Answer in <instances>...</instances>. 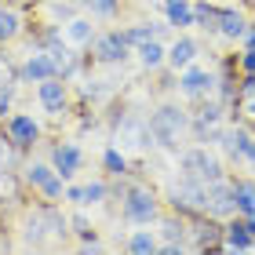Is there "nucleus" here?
Listing matches in <instances>:
<instances>
[{"label":"nucleus","instance_id":"nucleus-22","mask_svg":"<svg viewBox=\"0 0 255 255\" xmlns=\"http://www.w3.org/2000/svg\"><path fill=\"white\" fill-rule=\"evenodd\" d=\"M193 22L204 29H219V11L208 7V4H193Z\"/></svg>","mask_w":255,"mask_h":255},{"label":"nucleus","instance_id":"nucleus-13","mask_svg":"<svg viewBox=\"0 0 255 255\" xmlns=\"http://www.w3.org/2000/svg\"><path fill=\"white\" fill-rule=\"evenodd\" d=\"M219 33H223V37H230V40L245 37V33H248L245 15H241V11H234V7H223V11H219Z\"/></svg>","mask_w":255,"mask_h":255},{"label":"nucleus","instance_id":"nucleus-19","mask_svg":"<svg viewBox=\"0 0 255 255\" xmlns=\"http://www.w3.org/2000/svg\"><path fill=\"white\" fill-rule=\"evenodd\" d=\"M168 22L171 26H193V7L186 0H168Z\"/></svg>","mask_w":255,"mask_h":255},{"label":"nucleus","instance_id":"nucleus-32","mask_svg":"<svg viewBox=\"0 0 255 255\" xmlns=\"http://www.w3.org/2000/svg\"><path fill=\"white\" fill-rule=\"evenodd\" d=\"M241 66H245L248 73H255V48H248V51H245V59H241Z\"/></svg>","mask_w":255,"mask_h":255},{"label":"nucleus","instance_id":"nucleus-27","mask_svg":"<svg viewBox=\"0 0 255 255\" xmlns=\"http://www.w3.org/2000/svg\"><path fill=\"white\" fill-rule=\"evenodd\" d=\"M237 157H245V160H252V164H255V138L245 131V128H241V153Z\"/></svg>","mask_w":255,"mask_h":255},{"label":"nucleus","instance_id":"nucleus-29","mask_svg":"<svg viewBox=\"0 0 255 255\" xmlns=\"http://www.w3.org/2000/svg\"><path fill=\"white\" fill-rule=\"evenodd\" d=\"M91 11H99V15H113L117 11V0H88Z\"/></svg>","mask_w":255,"mask_h":255},{"label":"nucleus","instance_id":"nucleus-16","mask_svg":"<svg viewBox=\"0 0 255 255\" xmlns=\"http://www.w3.org/2000/svg\"><path fill=\"white\" fill-rule=\"evenodd\" d=\"M80 168V149L77 146H59L55 149V171L66 179V175H73V171Z\"/></svg>","mask_w":255,"mask_h":255},{"label":"nucleus","instance_id":"nucleus-18","mask_svg":"<svg viewBox=\"0 0 255 255\" xmlns=\"http://www.w3.org/2000/svg\"><path fill=\"white\" fill-rule=\"evenodd\" d=\"M135 51H138V62H142V66H149V69H153V66H160V62H168V51L157 44V37H153V40H146V44H138Z\"/></svg>","mask_w":255,"mask_h":255},{"label":"nucleus","instance_id":"nucleus-6","mask_svg":"<svg viewBox=\"0 0 255 255\" xmlns=\"http://www.w3.org/2000/svg\"><path fill=\"white\" fill-rule=\"evenodd\" d=\"M117 142L124 149H146V146H153V135H149V124L142 121H135V117H128L121 128H117Z\"/></svg>","mask_w":255,"mask_h":255},{"label":"nucleus","instance_id":"nucleus-11","mask_svg":"<svg viewBox=\"0 0 255 255\" xmlns=\"http://www.w3.org/2000/svg\"><path fill=\"white\" fill-rule=\"evenodd\" d=\"M197 40H190V37H182V40H175L168 48V66L171 69H186V66H193V59H197Z\"/></svg>","mask_w":255,"mask_h":255},{"label":"nucleus","instance_id":"nucleus-33","mask_svg":"<svg viewBox=\"0 0 255 255\" xmlns=\"http://www.w3.org/2000/svg\"><path fill=\"white\" fill-rule=\"evenodd\" d=\"M248 230H252V234H255V215H252V219H248Z\"/></svg>","mask_w":255,"mask_h":255},{"label":"nucleus","instance_id":"nucleus-25","mask_svg":"<svg viewBox=\"0 0 255 255\" xmlns=\"http://www.w3.org/2000/svg\"><path fill=\"white\" fill-rule=\"evenodd\" d=\"M241 106H245V113L255 117V77L245 80V88H241Z\"/></svg>","mask_w":255,"mask_h":255},{"label":"nucleus","instance_id":"nucleus-12","mask_svg":"<svg viewBox=\"0 0 255 255\" xmlns=\"http://www.w3.org/2000/svg\"><path fill=\"white\" fill-rule=\"evenodd\" d=\"M223 237H226V248L234 252H255V234L248 230V223H230L223 230Z\"/></svg>","mask_w":255,"mask_h":255},{"label":"nucleus","instance_id":"nucleus-1","mask_svg":"<svg viewBox=\"0 0 255 255\" xmlns=\"http://www.w3.org/2000/svg\"><path fill=\"white\" fill-rule=\"evenodd\" d=\"M190 128V117L179 106H160L153 117H149V135H153V146H175L179 135Z\"/></svg>","mask_w":255,"mask_h":255},{"label":"nucleus","instance_id":"nucleus-8","mask_svg":"<svg viewBox=\"0 0 255 255\" xmlns=\"http://www.w3.org/2000/svg\"><path fill=\"white\" fill-rule=\"evenodd\" d=\"M26 179H29L44 197H62V179H59V171L48 168V164H33V168L26 171Z\"/></svg>","mask_w":255,"mask_h":255},{"label":"nucleus","instance_id":"nucleus-26","mask_svg":"<svg viewBox=\"0 0 255 255\" xmlns=\"http://www.w3.org/2000/svg\"><path fill=\"white\" fill-rule=\"evenodd\" d=\"M106 168L113 171V175H124V168H128V160L121 149H106Z\"/></svg>","mask_w":255,"mask_h":255},{"label":"nucleus","instance_id":"nucleus-24","mask_svg":"<svg viewBox=\"0 0 255 255\" xmlns=\"http://www.w3.org/2000/svg\"><path fill=\"white\" fill-rule=\"evenodd\" d=\"M128 248L138 252V255H146V252H157V241H153V234H131Z\"/></svg>","mask_w":255,"mask_h":255},{"label":"nucleus","instance_id":"nucleus-20","mask_svg":"<svg viewBox=\"0 0 255 255\" xmlns=\"http://www.w3.org/2000/svg\"><path fill=\"white\" fill-rule=\"evenodd\" d=\"M237 212L245 219L255 215V182H237Z\"/></svg>","mask_w":255,"mask_h":255},{"label":"nucleus","instance_id":"nucleus-3","mask_svg":"<svg viewBox=\"0 0 255 255\" xmlns=\"http://www.w3.org/2000/svg\"><path fill=\"white\" fill-rule=\"evenodd\" d=\"M204 212L215 215V219L234 215L237 212V186H230V182H223V179L208 182V190H204Z\"/></svg>","mask_w":255,"mask_h":255},{"label":"nucleus","instance_id":"nucleus-17","mask_svg":"<svg viewBox=\"0 0 255 255\" xmlns=\"http://www.w3.org/2000/svg\"><path fill=\"white\" fill-rule=\"evenodd\" d=\"M37 138V124L33 117H11V142L15 146H29Z\"/></svg>","mask_w":255,"mask_h":255},{"label":"nucleus","instance_id":"nucleus-14","mask_svg":"<svg viewBox=\"0 0 255 255\" xmlns=\"http://www.w3.org/2000/svg\"><path fill=\"white\" fill-rule=\"evenodd\" d=\"M29 80H48V77H59L55 73V62H51V55L44 51V55H29L26 59V69H22Z\"/></svg>","mask_w":255,"mask_h":255},{"label":"nucleus","instance_id":"nucleus-30","mask_svg":"<svg viewBox=\"0 0 255 255\" xmlns=\"http://www.w3.org/2000/svg\"><path fill=\"white\" fill-rule=\"evenodd\" d=\"M66 197H69L73 204H88V201H84V186H69V190H66Z\"/></svg>","mask_w":255,"mask_h":255},{"label":"nucleus","instance_id":"nucleus-10","mask_svg":"<svg viewBox=\"0 0 255 255\" xmlns=\"http://www.w3.org/2000/svg\"><path fill=\"white\" fill-rule=\"evenodd\" d=\"M212 84H215V77L208 73V69H197V66H186V73L179 77V88L186 91V95H204V91H212Z\"/></svg>","mask_w":255,"mask_h":255},{"label":"nucleus","instance_id":"nucleus-34","mask_svg":"<svg viewBox=\"0 0 255 255\" xmlns=\"http://www.w3.org/2000/svg\"><path fill=\"white\" fill-rule=\"evenodd\" d=\"M252 4H255V0H252Z\"/></svg>","mask_w":255,"mask_h":255},{"label":"nucleus","instance_id":"nucleus-4","mask_svg":"<svg viewBox=\"0 0 255 255\" xmlns=\"http://www.w3.org/2000/svg\"><path fill=\"white\" fill-rule=\"evenodd\" d=\"M204 190H208V182L182 175V182L171 190V204H175L179 212H204Z\"/></svg>","mask_w":255,"mask_h":255},{"label":"nucleus","instance_id":"nucleus-2","mask_svg":"<svg viewBox=\"0 0 255 255\" xmlns=\"http://www.w3.org/2000/svg\"><path fill=\"white\" fill-rule=\"evenodd\" d=\"M179 171L182 175H190V179H201V182H215V179H223V164L208 153L204 146H197V149H186V153L179 157Z\"/></svg>","mask_w":255,"mask_h":255},{"label":"nucleus","instance_id":"nucleus-15","mask_svg":"<svg viewBox=\"0 0 255 255\" xmlns=\"http://www.w3.org/2000/svg\"><path fill=\"white\" fill-rule=\"evenodd\" d=\"M91 37H95V29H91L88 18H69V22H66V40L73 44V48H84V44H91Z\"/></svg>","mask_w":255,"mask_h":255},{"label":"nucleus","instance_id":"nucleus-31","mask_svg":"<svg viewBox=\"0 0 255 255\" xmlns=\"http://www.w3.org/2000/svg\"><path fill=\"white\" fill-rule=\"evenodd\" d=\"M11 110V88H0V117Z\"/></svg>","mask_w":255,"mask_h":255},{"label":"nucleus","instance_id":"nucleus-9","mask_svg":"<svg viewBox=\"0 0 255 255\" xmlns=\"http://www.w3.org/2000/svg\"><path fill=\"white\" fill-rule=\"evenodd\" d=\"M37 95H40V106L48 110V113H62V106H66V84H62L59 77H48V80H40Z\"/></svg>","mask_w":255,"mask_h":255},{"label":"nucleus","instance_id":"nucleus-7","mask_svg":"<svg viewBox=\"0 0 255 255\" xmlns=\"http://www.w3.org/2000/svg\"><path fill=\"white\" fill-rule=\"evenodd\" d=\"M128 51H131V40L124 33H102L95 40V55L102 62H121V59H128Z\"/></svg>","mask_w":255,"mask_h":255},{"label":"nucleus","instance_id":"nucleus-5","mask_svg":"<svg viewBox=\"0 0 255 255\" xmlns=\"http://www.w3.org/2000/svg\"><path fill=\"white\" fill-rule=\"evenodd\" d=\"M124 215L131 219V223H138V226L153 223V219H157L153 193H149V190H131V193H128V201H124Z\"/></svg>","mask_w":255,"mask_h":255},{"label":"nucleus","instance_id":"nucleus-23","mask_svg":"<svg viewBox=\"0 0 255 255\" xmlns=\"http://www.w3.org/2000/svg\"><path fill=\"white\" fill-rule=\"evenodd\" d=\"M18 33V15L15 11H7V7H0V44L11 40Z\"/></svg>","mask_w":255,"mask_h":255},{"label":"nucleus","instance_id":"nucleus-28","mask_svg":"<svg viewBox=\"0 0 255 255\" xmlns=\"http://www.w3.org/2000/svg\"><path fill=\"white\" fill-rule=\"evenodd\" d=\"M102 197H106V186H102V182H88V186H84V201L88 204H99Z\"/></svg>","mask_w":255,"mask_h":255},{"label":"nucleus","instance_id":"nucleus-21","mask_svg":"<svg viewBox=\"0 0 255 255\" xmlns=\"http://www.w3.org/2000/svg\"><path fill=\"white\" fill-rule=\"evenodd\" d=\"M48 55H51V62H55V73H62V77H66L69 69H73V55H69L66 44H51Z\"/></svg>","mask_w":255,"mask_h":255}]
</instances>
